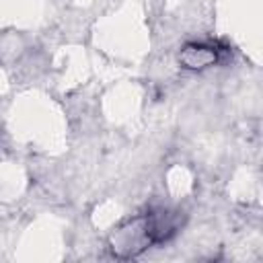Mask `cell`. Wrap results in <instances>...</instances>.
Returning a JSON list of instances; mask_svg holds the SVG:
<instances>
[{
	"label": "cell",
	"mask_w": 263,
	"mask_h": 263,
	"mask_svg": "<svg viewBox=\"0 0 263 263\" xmlns=\"http://www.w3.org/2000/svg\"><path fill=\"white\" fill-rule=\"evenodd\" d=\"M216 60V49L210 45H187L183 51V62L187 68H203Z\"/></svg>",
	"instance_id": "1"
}]
</instances>
